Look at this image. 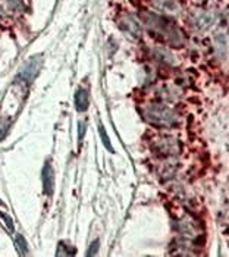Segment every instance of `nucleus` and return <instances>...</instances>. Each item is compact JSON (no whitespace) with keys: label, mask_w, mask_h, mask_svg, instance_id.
I'll use <instances>...</instances> for the list:
<instances>
[{"label":"nucleus","mask_w":229,"mask_h":257,"mask_svg":"<svg viewBox=\"0 0 229 257\" xmlns=\"http://www.w3.org/2000/svg\"><path fill=\"white\" fill-rule=\"evenodd\" d=\"M141 20L144 21V24H146L154 34H159V36L166 37L170 43L179 44V43L182 42L181 33H179L175 27L169 25V22H166L162 17H159V15H156V14H153V12H144V14L141 15Z\"/></svg>","instance_id":"obj_1"},{"label":"nucleus","mask_w":229,"mask_h":257,"mask_svg":"<svg viewBox=\"0 0 229 257\" xmlns=\"http://www.w3.org/2000/svg\"><path fill=\"white\" fill-rule=\"evenodd\" d=\"M144 118L156 127H173L176 124V115L173 110L163 105H150L143 109Z\"/></svg>","instance_id":"obj_2"},{"label":"nucleus","mask_w":229,"mask_h":257,"mask_svg":"<svg viewBox=\"0 0 229 257\" xmlns=\"http://www.w3.org/2000/svg\"><path fill=\"white\" fill-rule=\"evenodd\" d=\"M151 149L156 154L163 156V157H169V156H175L181 151V144L173 137H160V138L154 140Z\"/></svg>","instance_id":"obj_3"},{"label":"nucleus","mask_w":229,"mask_h":257,"mask_svg":"<svg viewBox=\"0 0 229 257\" xmlns=\"http://www.w3.org/2000/svg\"><path fill=\"white\" fill-rule=\"evenodd\" d=\"M216 21V15L210 11H194L188 17V24L195 31H206L208 30Z\"/></svg>","instance_id":"obj_4"},{"label":"nucleus","mask_w":229,"mask_h":257,"mask_svg":"<svg viewBox=\"0 0 229 257\" xmlns=\"http://www.w3.org/2000/svg\"><path fill=\"white\" fill-rule=\"evenodd\" d=\"M40 64H42V61H40L39 56H37V58H33V59L27 64V66L21 71V74L18 75L17 83L22 81V83L31 84L33 80H34V77L37 75V71H39V68H40Z\"/></svg>","instance_id":"obj_5"},{"label":"nucleus","mask_w":229,"mask_h":257,"mask_svg":"<svg viewBox=\"0 0 229 257\" xmlns=\"http://www.w3.org/2000/svg\"><path fill=\"white\" fill-rule=\"evenodd\" d=\"M119 25H121V28H122L124 31H126L129 36H132V37H135V39H140L141 34H143V30H141L140 22H138L134 17H131V15H124V17L119 20Z\"/></svg>","instance_id":"obj_6"},{"label":"nucleus","mask_w":229,"mask_h":257,"mask_svg":"<svg viewBox=\"0 0 229 257\" xmlns=\"http://www.w3.org/2000/svg\"><path fill=\"white\" fill-rule=\"evenodd\" d=\"M43 188H44V194L46 195H52L53 190H55V173L53 169L49 163H46L44 169H43Z\"/></svg>","instance_id":"obj_7"},{"label":"nucleus","mask_w":229,"mask_h":257,"mask_svg":"<svg viewBox=\"0 0 229 257\" xmlns=\"http://www.w3.org/2000/svg\"><path fill=\"white\" fill-rule=\"evenodd\" d=\"M151 55L154 59L160 61V62H165V64H173V56L169 50L163 49V47H156L151 50Z\"/></svg>","instance_id":"obj_8"},{"label":"nucleus","mask_w":229,"mask_h":257,"mask_svg":"<svg viewBox=\"0 0 229 257\" xmlns=\"http://www.w3.org/2000/svg\"><path fill=\"white\" fill-rule=\"evenodd\" d=\"M88 94H87V91L85 90H78L77 91V94H75V105H77V109L80 110V112H84V110H87L88 109Z\"/></svg>","instance_id":"obj_9"},{"label":"nucleus","mask_w":229,"mask_h":257,"mask_svg":"<svg viewBox=\"0 0 229 257\" xmlns=\"http://www.w3.org/2000/svg\"><path fill=\"white\" fill-rule=\"evenodd\" d=\"M15 244H17V247H18L20 254H27V253H28V251H27V242H25V239H24V236H22L21 234H17V236H15Z\"/></svg>","instance_id":"obj_10"},{"label":"nucleus","mask_w":229,"mask_h":257,"mask_svg":"<svg viewBox=\"0 0 229 257\" xmlns=\"http://www.w3.org/2000/svg\"><path fill=\"white\" fill-rule=\"evenodd\" d=\"M99 132H100V135H102V140H103V144L106 146V149H107L109 151L113 153V147H112V144H110V141H109V137H107V134L104 132V128H103L102 125L99 127Z\"/></svg>","instance_id":"obj_11"},{"label":"nucleus","mask_w":229,"mask_h":257,"mask_svg":"<svg viewBox=\"0 0 229 257\" xmlns=\"http://www.w3.org/2000/svg\"><path fill=\"white\" fill-rule=\"evenodd\" d=\"M8 3H9V8L17 11V9H24V3L21 2V0H8Z\"/></svg>","instance_id":"obj_12"},{"label":"nucleus","mask_w":229,"mask_h":257,"mask_svg":"<svg viewBox=\"0 0 229 257\" xmlns=\"http://www.w3.org/2000/svg\"><path fill=\"white\" fill-rule=\"evenodd\" d=\"M0 217H2V219L6 222V225H8V228H9L11 231L14 229V222H12V219H11L8 214H5V213H0Z\"/></svg>","instance_id":"obj_13"},{"label":"nucleus","mask_w":229,"mask_h":257,"mask_svg":"<svg viewBox=\"0 0 229 257\" xmlns=\"http://www.w3.org/2000/svg\"><path fill=\"white\" fill-rule=\"evenodd\" d=\"M97 247H99V241H94V242L91 244V248L87 251V256H93V254H96V253H97Z\"/></svg>","instance_id":"obj_14"},{"label":"nucleus","mask_w":229,"mask_h":257,"mask_svg":"<svg viewBox=\"0 0 229 257\" xmlns=\"http://www.w3.org/2000/svg\"><path fill=\"white\" fill-rule=\"evenodd\" d=\"M84 128H85V125L84 124H80V140H83V137H84Z\"/></svg>","instance_id":"obj_15"},{"label":"nucleus","mask_w":229,"mask_h":257,"mask_svg":"<svg viewBox=\"0 0 229 257\" xmlns=\"http://www.w3.org/2000/svg\"><path fill=\"white\" fill-rule=\"evenodd\" d=\"M3 132H5V129L2 128V124H0V138H2V137H3Z\"/></svg>","instance_id":"obj_16"},{"label":"nucleus","mask_w":229,"mask_h":257,"mask_svg":"<svg viewBox=\"0 0 229 257\" xmlns=\"http://www.w3.org/2000/svg\"><path fill=\"white\" fill-rule=\"evenodd\" d=\"M2 18H3V9L0 8V20H2Z\"/></svg>","instance_id":"obj_17"},{"label":"nucleus","mask_w":229,"mask_h":257,"mask_svg":"<svg viewBox=\"0 0 229 257\" xmlns=\"http://www.w3.org/2000/svg\"><path fill=\"white\" fill-rule=\"evenodd\" d=\"M0 206H3V201H2V200H0Z\"/></svg>","instance_id":"obj_18"}]
</instances>
